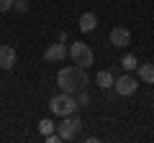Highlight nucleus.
Returning a JSON list of instances; mask_svg holds the SVG:
<instances>
[{"label": "nucleus", "instance_id": "7", "mask_svg": "<svg viewBox=\"0 0 154 143\" xmlns=\"http://www.w3.org/2000/svg\"><path fill=\"white\" fill-rule=\"evenodd\" d=\"M67 56H69V49H67L64 44H51L49 49L44 51V59L51 61V64H59V61L67 59Z\"/></svg>", "mask_w": 154, "mask_h": 143}, {"label": "nucleus", "instance_id": "14", "mask_svg": "<svg viewBox=\"0 0 154 143\" xmlns=\"http://www.w3.org/2000/svg\"><path fill=\"white\" fill-rule=\"evenodd\" d=\"M13 5H16V0H0V13H8Z\"/></svg>", "mask_w": 154, "mask_h": 143}, {"label": "nucleus", "instance_id": "3", "mask_svg": "<svg viewBox=\"0 0 154 143\" xmlns=\"http://www.w3.org/2000/svg\"><path fill=\"white\" fill-rule=\"evenodd\" d=\"M69 56H72V61H75L77 66H82V69H90V66L95 64V54H93V49H90L85 41H75V44L69 46Z\"/></svg>", "mask_w": 154, "mask_h": 143}, {"label": "nucleus", "instance_id": "1", "mask_svg": "<svg viewBox=\"0 0 154 143\" xmlns=\"http://www.w3.org/2000/svg\"><path fill=\"white\" fill-rule=\"evenodd\" d=\"M57 84H59L62 92H69V95H77L80 89L88 87V72L82 69V66H62L59 72H57Z\"/></svg>", "mask_w": 154, "mask_h": 143}, {"label": "nucleus", "instance_id": "15", "mask_svg": "<svg viewBox=\"0 0 154 143\" xmlns=\"http://www.w3.org/2000/svg\"><path fill=\"white\" fill-rule=\"evenodd\" d=\"M13 8H18L21 13H26L28 10V3H26V0H16V5H13Z\"/></svg>", "mask_w": 154, "mask_h": 143}, {"label": "nucleus", "instance_id": "5", "mask_svg": "<svg viewBox=\"0 0 154 143\" xmlns=\"http://www.w3.org/2000/svg\"><path fill=\"white\" fill-rule=\"evenodd\" d=\"M113 87H116V92H118V95H123V97H131V95L139 89V79L131 77V74H123V77H118V79L113 82Z\"/></svg>", "mask_w": 154, "mask_h": 143}, {"label": "nucleus", "instance_id": "11", "mask_svg": "<svg viewBox=\"0 0 154 143\" xmlns=\"http://www.w3.org/2000/svg\"><path fill=\"white\" fill-rule=\"evenodd\" d=\"M95 82H98V87H103V89H108V87H113V74L110 72H98V77H95Z\"/></svg>", "mask_w": 154, "mask_h": 143}, {"label": "nucleus", "instance_id": "2", "mask_svg": "<svg viewBox=\"0 0 154 143\" xmlns=\"http://www.w3.org/2000/svg\"><path fill=\"white\" fill-rule=\"evenodd\" d=\"M49 110L54 112V115H59V118L75 115V110H77V100H75V95H69V92L54 95V97L49 100Z\"/></svg>", "mask_w": 154, "mask_h": 143}, {"label": "nucleus", "instance_id": "10", "mask_svg": "<svg viewBox=\"0 0 154 143\" xmlns=\"http://www.w3.org/2000/svg\"><path fill=\"white\" fill-rule=\"evenodd\" d=\"M139 79L144 84H154V64H141L139 66Z\"/></svg>", "mask_w": 154, "mask_h": 143}, {"label": "nucleus", "instance_id": "6", "mask_svg": "<svg viewBox=\"0 0 154 143\" xmlns=\"http://www.w3.org/2000/svg\"><path fill=\"white\" fill-rule=\"evenodd\" d=\"M110 44L116 46V49H123V46L131 44V31L123 26H116L113 31H110Z\"/></svg>", "mask_w": 154, "mask_h": 143}, {"label": "nucleus", "instance_id": "8", "mask_svg": "<svg viewBox=\"0 0 154 143\" xmlns=\"http://www.w3.org/2000/svg\"><path fill=\"white\" fill-rule=\"evenodd\" d=\"M16 61H18L16 49H13V46H8V44H3V46H0V69H13V66H16Z\"/></svg>", "mask_w": 154, "mask_h": 143}, {"label": "nucleus", "instance_id": "4", "mask_svg": "<svg viewBox=\"0 0 154 143\" xmlns=\"http://www.w3.org/2000/svg\"><path fill=\"white\" fill-rule=\"evenodd\" d=\"M80 130H82V120L75 118V115L62 118V123L57 125V133L62 136V141H75V138L80 136Z\"/></svg>", "mask_w": 154, "mask_h": 143}, {"label": "nucleus", "instance_id": "13", "mask_svg": "<svg viewBox=\"0 0 154 143\" xmlns=\"http://www.w3.org/2000/svg\"><path fill=\"white\" fill-rule=\"evenodd\" d=\"M121 66H123V69H126V72H134V69H139V61H136V56L126 54V56H123V59H121Z\"/></svg>", "mask_w": 154, "mask_h": 143}, {"label": "nucleus", "instance_id": "9", "mask_svg": "<svg viewBox=\"0 0 154 143\" xmlns=\"http://www.w3.org/2000/svg\"><path fill=\"white\" fill-rule=\"evenodd\" d=\"M77 26H80V31L82 33H90V31H95V26H98V16L95 13H82L80 16V21H77Z\"/></svg>", "mask_w": 154, "mask_h": 143}, {"label": "nucleus", "instance_id": "12", "mask_svg": "<svg viewBox=\"0 0 154 143\" xmlns=\"http://www.w3.org/2000/svg\"><path fill=\"white\" fill-rule=\"evenodd\" d=\"M54 130H57V125L49 120V118L38 120V133H41V136H49V133H54Z\"/></svg>", "mask_w": 154, "mask_h": 143}]
</instances>
